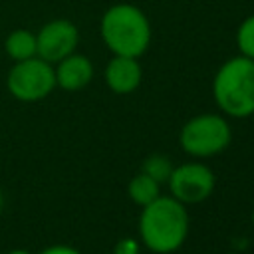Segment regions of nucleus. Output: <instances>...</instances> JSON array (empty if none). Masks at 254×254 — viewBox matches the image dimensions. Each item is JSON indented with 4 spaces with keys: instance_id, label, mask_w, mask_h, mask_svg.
Wrapping results in <instances>:
<instances>
[{
    "instance_id": "16",
    "label": "nucleus",
    "mask_w": 254,
    "mask_h": 254,
    "mask_svg": "<svg viewBox=\"0 0 254 254\" xmlns=\"http://www.w3.org/2000/svg\"><path fill=\"white\" fill-rule=\"evenodd\" d=\"M6 254H32V252H28V250H24V248H14V250H10V252H6Z\"/></svg>"
},
{
    "instance_id": "4",
    "label": "nucleus",
    "mask_w": 254,
    "mask_h": 254,
    "mask_svg": "<svg viewBox=\"0 0 254 254\" xmlns=\"http://www.w3.org/2000/svg\"><path fill=\"white\" fill-rule=\"evenodd\" d=\"M6 87L14 99L24 103L46 99L56 87L54 65L38 56L16 62L8 71Z\"/></svg>"
},
{
    "instance_id": "10",
    "label": "nucleus",
    "mask_w": 254,
    "mask_h": 254,
    "mask_svg": "<svg viewBox=\"0 0 254 254\" xmlns=\"http://www.w3.org/2000/svg\"><path fill=\"white\" fill-rule=\"evenodd\" d=\"M4 50H6L8 58L14 60V62L34 58L36 56V34L30 32V30L18 28V30H14L6 36Z\"/></svg>"
},
{
    "instance_id": "15",
    "label": "nucleus",
    "mask_w": 254,
    "mask_h": 254,
    "mask_svg": "<svg viewBox=\"0 0 254 254\" xmlns=\"http://www.w3.org/2000/svg\"><path fill=\"white\" fill-rule=\"evenodd\" d=\"M40 254H81V252L71 248V246H65V244H56V246H50V248L42 250Z\"/></svg>"
},
{
    "instance_id": "13",
    "label": "nucleus",
    "mask_w": 254,
    "mask_h": 254,
    "mask_svg": "<svg viewBox=\"0 0 254 254\" xmlns=\"http://www.w3.org/2000/svg\"><path fill=\"white\" fill-rule=\"evenodd\" d=\"M173 171V165L167 157L163 155H151L145 163H143V173L149 175L151 179H155L157 183H163V181H169V175Z\"/></svg>"
},
{
    "instance_id": "5",
    "label": "nucleus",
    "mask_w": 254,
    "mask_h": 254,
    "mask_svg": "<svg viewBox=\"0 0 254 254\" xmlns=\"http://www.w3.org/2000/svg\"><path fill=\"white\" fill-rule=\"evenodd\" d=\"M230 127L220 115H198L185 123L181 131V145L189 155L210 157L220 153L230 143Z\"/></svg>"
},
{
    "instance_id": "14",
    "label": "nucleus",
    "mask_w": 254,
    "mask_h": 254,
    "mask_svg": "<svg viewBox=\"0 0 254 254\" xmlns=\"http://www.w3.org/2000/svg\"><path fill=\"white\" fill-rule=\"evenodd\" d=\"M115 254H139V244L131 238H123L115 246Z\"/></svg>"
},
{
    "instance_id": "2",
    "label": "nucleus",
    "mask_w": 254,
    "mask_h": 254,
    "mask_svg": "<svg viewBox=\"0 0 254 254\" xmlns=\"http://www.w3.org/2000/svg\"><path fill=\"white\" fill-rule=\"evenodd\" d=\"M103 44L115 56L139 58L151 44V24L135 4H113L101 16L99 24Z\"/></svg>"
},
{
    "instance_id": "9",
    "label": "nucleus",
    "mask_w": 254,
    "mask_h": 254,
    "mask_svg": "<svg viewBox=\"0 0 254 254\" xmlns=\"http://www.w3.org/2000/svg\"><path fill=\"white\" fill-rule=\"evenodd\" d=\"M141 77H143V71L137 58L115 56L105 65V83L111 91L119 95L135 91L141 83Z\"/></svg>"
},
{
    "instance_id": "1",
    "label": "nucleus",
    "mask_w": 254,
    "mask_h": 254,
    "mask_svg": "<svg viewBox=\"0 0 254 254\" xmlns=\"http://www.w3.org/2000/svg\"><path fill=\"white\" fill-rule=\"evenodd\" d=\"M139 232L149 250L169 254L177 250L187 238V208L175 196H157L153 202L143 206L139 218Z\"/></svg>"
},
{
    "instance_id": "11",
    "label": "nucleus",
    "mask_w": 254,
    "mask_h": 254,
    "mask_svg": "<svg viewBox=\"0 0 254 254\" xmlns=\"http://www.w3.org/2000/svg\"><path fill=\"white\" fill-rule=\"evenodd\" d=\"M127 192H129L133 202H137L141 206H147L149 202H153L159 196V183L155 179H151L149 175L141 173V175L131 179V183L127 187Z\"/></svg>"
},
{
    "instance_id": "17",
    "label": "nucleus",
    "mask_w": 254,
    "mask_h": 254,
    "mask_svg": "<svg viewBox=\"0 0 254 254\" xmlns=\"http://www.w3.org/2000/svg\"><path fill=\"white\" fill-rule=\"evenodd\" d=\"M2 202H4V198H2V194H0V208H2Z\"/></svg>"
},
{
    "instance_id": "8",
    "label": "nucleus",
    "mask_w": 254,
    "mask_h": 254,
    "mask_svg": "<svg viewBox=\"0 0 254 254\" xmlns=\"http://www.w3.org/2000/svg\"><path fill=\"white\" fill-rule=\"evenodd\" d=\"M54 71H56V85L65 91H79L93 79L91 60L75 52L60 60Z\"/></svg>"
},
{
    "instance_id": "12",
    "label": "nucleus",
    "mask_w": 254,
    "mask_h": 254,
    "mask_svg": "<svg viewBox=\"0 0 254 254\" xmlns=\"http://www.w3.org/2000/svg\"><path fill=\"white\" fill-rule=\"evenodd\" d=\"M236 44H238V50L242 56L254 60V14L248 16L246 20H242V24L238 26Z\"/></svg>"
},
{
    "instance_id": "3",
    "label": "nucleus",
    "mask_w": 254,
    "mask_h": 254,
    "mask_svg": "<svg viewBox=\"0 0 254 254\" xmlns=\"http://www.w3.org/2000/svg\"><path fill=\"white\" fill-rule=\"evenodd\" d=\"M216 105L230 117L254 113V60L236 56L224 62L212 81Z\"/></svg>"
},
{
    "instance_id": "6",
    "label": "nucleus",
    "mask_w": 254,
    "mask_h": 254,
    "mask_svg": "<svg viewBox=\"0 0 254 254\" xmlns=\"http://www.w3.org/2000/svg\"><path fill=\"white\" fill-rule=\"evenodd\" d=\"M77 44L79 30L71 20H50L36 34V56L50 64H58L65 56L73 54Z\"/></svg>"
},
{
    "instance_id": "7",
    "label": "nucleus",
    "mask_w": 254,
    "mask_h": 254,
    "mask_svg": "<svg viewBox=\"0 0 254 254\" xmlns=\"http://www.w3.org/2000/svg\"><path fill=\"white\" fill-rule=\"evenodd\" d=\"M169 189L179 202H200L214 189V175L202 163H187L171 171Z\"/></svg>"
}]
</instances>
